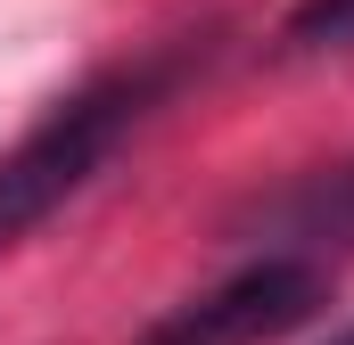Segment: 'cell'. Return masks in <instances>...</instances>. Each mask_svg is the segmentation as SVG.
I'll return each instance as SVG.
<instances>
[{
	"label": "cell",
	"mask_w": 354,
	"mask_h": 345,
	"mask_svg": "<svg viewBox=\"0 0 354 345\" xmlns=\"http://www.w3.org/2000/svg\"><path fill=\"white\" fill-rule=\"evenodd\" d=\"M181 58L189 50H165V58H140V66H115L83 83L75 99H58L8 157H0V247H17L33 222H50L91 172L115 157V140L181 83Z\"/></svg>",
	"instance_id": "6da1fadb"
},
{
	"label": "cell",
	"mask_w": 354,
	"mask_h": 345,
	"mask_svg": "<svg viewBox=\"0 0 354 345\" xmlns=\"http://www.w3.org/2000/svg\"><path fill=\"white\" fill-rule=\"evenodd\" d=\"M313 304H322V271L305 255H264L248 271H231L223 288L174 304L140 345H272V337H288Z\"/></svg>",
	"instance_id": "7a4b0ae2"
},
{
	"label": "cell",
	"mask_w": 354,
	"mask_h": 345,
	"mask_svg": "<svg viewBox=\"0 0 354 345\" xmlns=\"http://www.w3.org/2000/svg\"><path fill=\"white\" fill-rule=\"evenodd\" d=\"M288 230H297V239H354V165L330 172V181H313V189L288 206Z\"/></svg>",
	"instance_id": "3957f363"
},
{
	"label": "cell",
	"mask_w": 354,
	"mask_h": 345,
	"mask_svg": "<svg viewBox=\"0 0 354 345\" xmlns=\"http://www.w3.org/2000/svg\"><path fill=\"white\" fill-rule=\"evenodd\" d=\"M288 41L297 50H354V0H305L288 17Z\"/></svg>",
	"instance_id": "277c9868"
},
{
	"label": "cell",
	"mask_w": 354,
	"mask_h": 345,
	"mask_svg": "<svg viewBox=\"0 0 354 345\" xmlns=\"http://www.w3.org/2000/svg\"><path fill=\"white\" fill-rule=\"evenodd\" d=\"M338 345H354V329H346V337H338Z\"/></svg>",
	"instance_id": "5b68a950"
}]
</instances>
